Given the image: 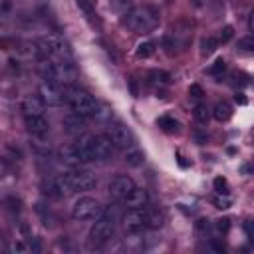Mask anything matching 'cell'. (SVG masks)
<instances>
[{"label": "cell", "mask_w": 254, "mask_h": 254, "mask_svg": "<svg viewBox=\"0 0 254 254\" xmlns=\"http://www.w3.org/2000/svg\"><path fill=\"white\" fill-rule=\"evenodd\" d=\"M95 185H97L95 175H91L89 171H83V169H71L67 173H60L50 181L52 194H56V196H69L73 192L91 190V189H95Z\"/></svg>", "instance_id": "obj_1"}, {"label": "cell", "mask_w": 254, "mask_h": 254, "mask_svg": "<svg viewBox=\"0 0 254 254\" xmlns=\"http://www.w3.org/2000/svg\"><path fill=\"white\" fill-rule=\"evenodd\" d=\"M77 6H79V8H81L89 18H93V16H95V12H93V8H91V4H89L87 0H77Z\"/></svg>", "instance_id": "obj_30"}, {"label": "cell", "mask_w": 254, "mask_h": 254, "mask_svg": "<svg viewBox=\"0 0 254 254\" xmlns=\"http://www.w3.org/2000/svg\"><path fill=\"white\" fill-rule=\"evenodd\" d=\"M194 119H196L198 123H206V121H208V109H206V105L198 103V105L194 107Z\"/></svg>", "instance_id": "obj_24"}, {"label": "cell", "mask_w": 254, "mask_h": 254, "mask_svg": "<svg viewBox=\"0 0 254 254\" xmlns=\"http://www.w3.org/2000/svg\"><path fill=\"white\" fill-rule=\"evenodd\" d=\"M44 101L38 93H28L24 99H22V111H24V117L28 115H44Z\"/></svg>", "instance_id": "obj_14"}, {"label": "cell", "mask_w": 254, "mask_h": 254, "mask_svg": "<svg viewBox=\"0 0 254 254\" xmlns=\"http://www.w3.org/2000/svg\"><path fill=\"white\" fill-rule=\"evenodd\" d=\"M105 137L117 147V149H131L135 143L133 133L123 123H109L105 127Z\"/></svg>", "instance_id": "obj_8"}, {"label": "cell", "mask_w": 254, "mask_h": 254, "mask_svg": "<svg viewBox=\"0 0 254 254\" xmlns=\"http://www.w3.org/2000/svg\"><path fill=\"white\" fill-rule=\"evenodd\" d=\"M60 159L65 161V163H69V165H79V163H81V161H79V155H77V149H75L73 143H71V145H64V147L60 149Z\"/></svg>", "instance_id": "obj_18"}, {"label": "cell", "mask_w": 254, "mask_h": 254, "mask_svg": "<svg viewBox=\"0 0 254 254\" xmlns=\"http://www.w3.org/2000/svg\"><path fill=\"white\" fill-rule=\"evenodd\" d=\"M115 236V222L113 218H107V216H99L95 218V224L91 226L89 230V242L93 246H105L107 242H111Z\"/></svg>", "instance_id": "obj_6"}, {"label": "cell", "mask_w": 254, "mask_h": 254, "mask_svg": "<svg viewBox=\"0 0 254 254\" xmlns=\"http://www.w3.org/2000/svg\"><path fill=\"white\" fill-rule=\"evenodd\" d=\"M62 125H64V131L69 133V135H81L85 133L87 129V123H85V117L77 115V113H69L62 119Z\"/></svg>", "instance_id": "obj_12"}, {"label": "cell", "mask_w": 254, "mask_h": 254, "mask_svg": "<svg viewBox=\"0 0 254 254\" xmlns=\"http://www.w3.org/2000/svg\"><path fill=\"white\" fill-rule=\"evenodd\" d=\"M135 187V181L129 175H117L111 183H109V194L115 200H123Z\"/></svg>", "instance_id": "obj_11"}, {"label": "cell", "mask_w": 254, "mask_h": 254, "mask_svg": "<svg viewBox=\"0 0 254 254\" xmlns=\"http://www.w3.org/2000/svg\"><path fill=\"white\" fill-rule=\"evenodd\" d=\"M125 161H127V165H131V167H139V165H143V161H145V155L139 151V149H129L127 153H125Z\"/></svg>", "instance_id": "obj_20"}, {"label": "cell", "mask_w": 254, "mask_h": 254, "mask_svg": "<svg viewBox=\"0 0 254 254\" xmlns=\"http://www.w3.org/2000/svg\"><path fill=\"white\" fill-rule=\"evenodd\" d=\"M103 214V206L91 196H79L71 206V216L75 220H95Z\"/></svg>", "instance_id": "obj_7"}, {"label": "cell", "mask_w": 254, "mask_h": 254, "mask_svg": "<svg viewBox=\"0 0 254 254\" xmlns=\"http://www.w3.org/2000/svg\"><path fill=\"white\" fill-rule=\"evenodd\" d=\"M38 95L42 97L44 105H62L65 101V93H64V87L60 83H56L54 79L46 77L42 83H40V91Z\"/></svg>", "instance_id": "obj_9"}, {"label": "cell", "mask_w": 254, "mask_h": 254, "mask_svg": "<svg viewBox=\"0 0 254 254\" xmlns=\"http://www.w3.org/2000/svg\"><path fill=\"white\" fill-rule=\"evenodd\" d=\"M40 52L46 62H58V64H71V50L67 42L56 34H48L40 38L38 42Z\"/></svg>", "instance_id": "obj_4"}, {"label": "cell", "mask_w": 254, "mask_h": 254, "mask_svg": "<svg viewBox=\"0 0 254 254\" xmlns=\"http://www.w3.org/2000/svg\"><path fill=\"white\" fill-rule=\"evenodd\" d=\"M189 93L192 95V97H196V99H200L204 93H202V87L200 85H196V83H192L190 87H189Z\"/></svg>", "instance_id": "obj_31"}, {"label": "cell", "mask_w": 254, "mask_h": 254, "mask_svg": "<svg viewBox=\"0 0 254 254\" xmlns=\"http://www.w3.org/2000/svg\"><path fill=\"white\" fill-rule=\"evenodd\" d=\"M224 69H226V64H224V60H222V58H218V60L212 64V67H210L208 71H210L212 75H218V73H222Z\"/></svg>", "instance_id": "obj_27"}, {"label": "cell", "mask_w": 254, "mask_h": 254, "mask_svg": "<svg viewBox=\"0 0 254 254\" xmlns=\"http://www.w3.org/2000/svg\"><path fill=\"white\" fill-rule=\"evenodd\" d=\"M64 93H65V101L69 103L73 113H77V115H81L85 119L97 115V103H95V99L85 89H81V87L71 83V85L64 87Z\"/></svg>", "instance_id": "obj_5"}, {"label": "cell", "mask_w": 254, "mask_h": 254, "mask_svg": "<svg viewBox=\"0 0 254 254\" xmlns=\"http://www.w3.org/2000/svg\"><path fill=\"white\" fill-rule=\"evenodd\" d=\"M121 202H125V206H129V208H143V206H147V202H149V194H147L145 189H141V187L135 185L133 190H131Z\"/></svg>", "instance_id": "obj_15"}, {"label": "cell", "mask_w": 254, "mask_h": 254, "mask_svg": "<svg viewBox=\"0 0 254 254\" xmlns=\"http://www.w3.org/2000/svg\"><path fill=\"white\" fill-rule=\"evenodd\" d=\"M121 222H123V228H125L127 232L137 234V232H141V230L147 226L145 210H143V208H129V210L123 214Z\"/></svg>", "instance_id": "obj_10"}, {"label": "cell", "mask_w": 254, "mask_h": 254, "mask_svg": "<svg viewBox=\"0 0 254 254\" xmlns=\"http://www.w3.org/2000/svg\"><path fill=\"white\" fill-rule=\"evenodd\" d=\"M131 6V0H109V8L115 12H127Z\"/></svg>", "instance_id": "obj_25"}, {"label": "cell", "mask_w": 254, "mask_h": 254, "mask_svg": "<svg viewBox=\"0 0 254 254\" xmlns=\"http://www.w3.org/2000/svg\"><path fill=\"white\" fill-rule=\"evenodd\" d=\"M216 46H218V42H216L212 36L202 38V42H200V54H202V56H210V54L216 50Z\"/></svg>", "instance_id": "obj_22"}, {"label": "cell", "mask_w": 254, "mask_h": 254, "mask_svg": "<svg viewBox=\"0 0 254 254\" xmlns=\"http://www.w3.org/2000/svg\"><path fill=\"white\" fill-rule=\"evenodd\" d=\"M212 115H214L216 121H228L232 117V105L228 101H218L212 107Z\"/></svg>", "instance_id": "obj_17"}, {"label": "cell", "mask_w": 254, "mask_h": 254, "mask_svg": "<svg viewBox=\"0 0 254 254\" xmlns=\"http://www.w3.org/2000/svg\"><path fill=\"white\" fill-rule=\"evenodd\" d=\"M236 101H238V103H246V99L242 97V93H236Z\"/></svg>", "instance_id": "obj_34"}, {"label": "cell", "mask_w": 254, "mask_h": 254, "mask_svg": "<svg viewBox=\"0 0 254 254\" xmlns=\"http://www.w3.org/2000/svg\"><path fill=\"white\" fill-rule=\"evenodd\" d=\"M238 48L240 50H246V52H252L254 50V40L248 36V38H242L240 42H238Z\"/></svg>", "instance_id": "obj_29"}, {"label": "cell", "mask_w": 254, "mask_h": 254, "mask_svg": "<svg viewBox=\"0 0 254 254\" xmlns=\"http://www.w3.org/2000/svg\"><path fill=\"white\" fill-rule=\"evenodd\" d=\"M155 52V44L153 42H143L137 46V58H149Z\"/></svg>", "instance_id": "obj_23"}, {"label": "cell", "mask_w": 254, "mask_h": 254, "mask_svg": "<svg viewBox=\"0 0 254 254\" xmlns=\"http://www.w3.org/2000/svg\"><path fill=\"white\" fill-rule=\"evenodd\" d=\"M147 77H149V83H153V85H167L171 81L169 73L163 71V69H151L147 73Z\"/></svg>", "instance_id": "obj_19"}, {"label": "cell", "mask_w": 254, "mask_h": 254, "mask_svg": "<svg viewBox=\"0 0 254 254\" xmlns=\"http://www.w3.org/2000/svg\"><path fill=\"white\" fill-rule=\"evenodd\" d=\"M216 228H218V232H226L230 228V220L228 218H218L216 220Z\"/></svg>", "instance_id": "obj_32"}, {"label": "cell", "mask_w": 254, "mask_h": 254, "mask_svg": "<svg viewBox=\"0 0 254 254\" xmlns=\"http://www.w3.org/2000/svg\"><path fill=\"white\" fill-rule=\"evenodd\" d=\"M157 125L165 131V133H177L179 131V121L177 119H173V117H161L159 121H157Z\"/></svg>", "instance_id": "obj_21"}, {"label": "cell", "mask_w": 254, "mask_h": 254, "mask_svg": "<svg viewBox=\"0 0 254 254\" xmlns=\"http://www.w3.org/2000/svg\"><path fill=\"white\" fill-rule=\"evenodd\" d=\"M26 127L34 137H46L50 133V123L46 121L44 115H28L26 117Z\"/></svg>", "instance_id": "obj_13"}, {"label": "cell", "mask_w": 254, "mask_h": 254, "mask_svg": "<svg viewBox=\"0 0 254 254\" xmlns=\"http://www.w3.org/2000/svg\"><path fill=\"white\" fill-rule=\"evenodd\" d=\"M123 24L135 34H149L159 24V12L153 6H137L125 14Z\"/></svg>", "instance_id": "obj_3"}, {"label": "cell", "mask_w": 254, "mask_h": 254, "mask_svg": "<svg viewBox=\"0 0 254 254\" xmlns=\"http://www.w3.org/2000/svg\"><path fill=\"white\" fill-rule=\"evenodd\" d=\"M232 34H234V30H232V26H224L222 30H220V36H218V40L216 42H228L230 38H232Z\"/></svg>", "instance_id": "obj_28"}, {"label": "cell", "mask_w": 254, "mask_h": 254, "mask_svg": "<svg viewBox=\"0 0 254 254\" xmlns=\"http://www.w3.org/2000/svg\"><path fill=\"white\" fill-rule=\"evenodd\" d=\"M79 155L81 163H89V161H105L109 157L115 155L117 147L105 137V135H85L79 141L73 143Z\"/></svg>", "instance_id": "obj_2"}, {"label": "cell", "mask_w": 254, "mask_h": 254, "mask_svg": "<svg viewBox=\"0 0 254 254\" xmlns=\"http://www.w3.org/2000/svg\"><path fill=\"white\" fill-rule=\"evenodd\" d=\"M214 190H216L218 194H228V183H226V179L216 177V179H214Z\"/></svg>", "instance_id": "obj_26"}, {"label": "cell", "mask_w": 254, "mask_h": 254, "mask_svg": "<svg viewBox=\"0 0 254 254\" xmlns=\"http://www.w3.org/2000/svg\"><path fill=\"white\" fill-rule=\"evenodd\" d=\"M145 216H147V226L157 230L165 224V212L159 210V208H151V210H145Z\"/></svg>", "instance_id": "obj_16"}, {"label": "cell", "mask_w": 254, "mask_h": 254, "mask_svg": "<svg viewBox=\"0 0 254 254\" xmlns=\"http://www.w3.org/2000/svg\"><path fill=\"white\" fill-rule=\"evenodd\" d=\"M214 204H216L218 208H228V204H230V200H228L226 196H224V198H220V196H218V198H214Z\"/></svg>", "instance_id": "obj_33"}]
</instances>
